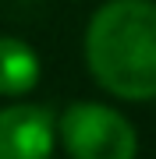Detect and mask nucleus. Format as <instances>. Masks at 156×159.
<instances>
[{
	"mask_svg": "<svg viewBox=\"0 0 156 159\" xmlns=\"http://www.w3.org/2000/svg\"><path fill=\"white\" fill-rule=\"evenodd\" d=\"M85 64L110 96L156 99V4H103L85 29Z\"/></svg>",
	"mask_w": 156,
	"mask_h": 159,
	"instance_id": "nucleus-1",
	"label": "nucleus"
},
{
	"mask_svg": "<svg viewBox=\"0 0 156 159\" xmlns=\"http://www.w3.org/2000/svg\"><path fill=\"white\" fill-rule=\"evenodd\" d=\"M43 64L25 39L0 35V96H25L35 89Z\"/></svg>",
	"mask_w": 156,
	"mask_h": 159,
	"instance_id": "nucleus-4",
	"label": "nucleus"
},
{
	"mask_svg": "<svg viewBox=\"0 0 156 159\" xmlns=\"http://www.w3.org/2000/svg\"><path fill=\"white\" fill-rule=\"evenodd\" d=\"M57 124L46 106L18 102L0 110V159H50Z\"/></svg>",
	"mask_w": 156,
	"mask_h": 159,
	"instance_id": "nucleus-3",
	"label": "nucleus"
},
{
	"mask_svg": "<svg viewBox=\"0 0 156 159\" xmlns=\"http://www.w3.org/2000/svg\"><path fill=\"white\" fill-rule=\"evenodd\" d=\"M57 134L71 159H135L139 152L128 117L103 102H71L57 120Z\"/></svg>",
	"mask_w": 156,
	"mask_h": 159,
	"instance_id": "nucleus-2",
	"label": "nucleus"
}]
</instances>
